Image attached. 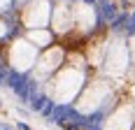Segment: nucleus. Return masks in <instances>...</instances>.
<instances>
[{
    "label": "nucleus",
    "instance_id": "0eeeda50",
    "mask_svg": "<svg viewBox=\"0 0 135 130\" xmlns=\"http://www.w3.org/2000/svg\"><path fill=\"white\" fill-rule=\"evenodd\" d=\"M0 107H2V102H0Z\"/></svg>",
    "mask_w": 135,
    "mask_h": 130
},
{
    "label": "nucleus",
    "instance_id": "f257e3e1",
    "mask_svg": "<svg viewBox=\"0 0 135 130\" xmlns=\"http://www.w3.org/2000/svg\"><path fill=\"white\" fill-rule=\"evenodd\" d=\"M47 100H49V98H47L44 93H40V91H37L35 95H33V98H30V100H28V107H30L33 112H42V107L47 104Z\"/></svg>",
    "mask_w": 135,
    "mask_h": 130
},
{
    "label": "nucleus",
    "instance_id": "20e7f679",
    "mask_svg": "<svg viewBox=\"0 0 135 130\" xmlns=\"http://www.w3.org/2000/svg\"><path fill=\"white\" fill-rule=\"evenodd\" d=\"M16 130H30V126L23 123V121H19V123H16Z\"/></svg>",
    "mask_w": 135,
    "mask_h": 130
},
{
    "label": "nucleus",
    "instance_id": "f03ea898",
    "mask_svg": "<svg viewBox=\"0 0 135 130\" xmlns=\"http://www.w3.org/2000/svg\"><path fill=\"white\" fill-rule=\"evenodd\" d=\"M126 35H135V9L128 14V23H126Z\"/></svg>",
    "mask_w": 135,
    "mask_h": 130
},
{
    "label": "nucleus",
    "instance_id": "423d86ee",
    "mask_svg": "<svg viewBox=\"0 0 135 130\" xmlns=\"http://www.w3.org/2000/svg\"><path fill=\"white\" fill-rule=\"evenodd\" d=\"M0 130H12V128L9 126H0Z\"/></svg>",
    "mask_w": 135,
    "mask_h": 130
},
{
    "label": "nucleus",
    "instance_id": "39448f33",
    "mask_svg": "<svg viewBox=\"0 0 135 130\" xmlns=\"http://www.w3.org/2000/svg\"><path fill=\"white\" fill-rule=\"evenodd\" d=\"M81 2H86V5H95V0H81Z\"/></svg>",
    "mask_w": 135,
    "mask_h": 130
},
{
    "label": "nucleus",
    "instance_id": "7ed1b4c3",
    "mask_svg": "<svg viewBox=\"0 0 135 130\" xmlns=\"http://www.w3.org/2000/svg\"><path fill=\"white\" fill-rule=\"evenodd\" d=\"M54 107H56L54 100H47V104L42 107V112H40V114H42L44 118H49V116H51V112H54Z\"/></svg>",
    "mask_w": 135,
    "mask_h": 130
}]
</instances>
